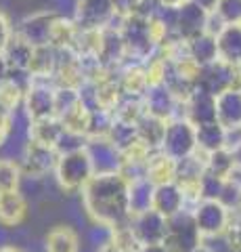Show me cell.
I'll return each instance as SVG.
<instances>
[{"label":"cell","instance_id":"cell-33","mask_svg":"<svg viewBox=\"0 0 241 252\" xmlns=\"http://www.w3.org/2000/svg\"><path fill=\"white\" fill-rule=\"evenodd\" d=\"M105 139L118 149L122 154L124 149H128L132 143L138 141V132H136V124H128V122H120V120H113L109 130H107Z\"/></svg>","mask_w":241,"mask_h":252},{"label":"cell","instance_id":"cell-20","mask_svg":"<svg viewBox=\"0 0 241 252\" xmlns=\"http://www.w3.org/2000/svg\"><path fill=\"white\" fill-rule=\"evenodd\" d=\"M216 122L222 128L241 126V89H227L216 94Z\"/></svg>","mask_w":241,"mask_h":252},{"label":"cell","instance_id":"cell-5","mask_svg":"<svg viewBox=\"0 0 241 252\" xmlns=\"http://www.w3.org/2000/svg\"><path fill=\"white\" fill-rule=\"evenodd\" d=\"M57 158H59V154L55 147L40 145V143H36V141L26 139V143L21 145L19 154H17V162L21 166L23 179L44 181L46 177H53Z\"/></svg>","mask_w":241,"mask_h":252},{"label":"cell","instance_id":"cell-30","mask_svg":"<svg viewBox=\"0 0 241 252\" xmlns=\"http://www.w3.org/2000/svg\"><path fill=\"white\" fill-rule=\"evenodd\" d=\"M59 122L63 124L65 132H72V135L88 139V135H90V122H92V112L80 101V103H78L74 109H69L65 116H61Z\"/></svg>","mask_w":241,"mask_h":252},{"label":"cell","instance_id":"cell-45","mask_svg":"<svg viewBox=\"0 0 241 252\" xmlns=\"http://www.w3.org/2000/svg\"><path fill=\"white\" fill-rule=\"evenodd\" d=\"M224 181H227V183H231L233 187L241 189V166H233L231 172H229V177L224 179Z\"/></svg>","mask_w":241,"mask_h":252},{"label":"cell","instance_id":"cell-27","mask_svg":"<svg viewBox=\"0 0 241 252\" xmlns=\"http://www.w3.org/2000/svg\"><path fill=\"white\" fill-rule=\"evenodd\" d=\"M32 53H34V46L27 44L17 34L11 38V42L6 44L4 51H2L4 59H6V63H9L13 74H27L29 61H32Z\"/></svg>","mask_w":241,"mask_h":252},{"label":"cell","instance_id":"cell-10","mask_svg":"<svg viewBox=\"0 0 241 252\" xmlns=\"http://www.w3.org/2000/svg\"><path fill=\"white\" fill-rule=\"evenodd\" d=\"M239 78H241V67H233L229 63L216 59L214 63L199 69L195 89L216 97V94H220L227 89H239Z\"/></svg>","mask_w":241,"mask_h":252},{"label":"cell","instance_id":"cell-38","mask_svg":"<svg viewBox=\"0 0 241 252\" xmlns=\"http://www.w3.org/2000/svg\"><path fill=\"white\" fill-rule=\"evenodd\" d=\"M109 242L120 252H138V250H141V246H143V244L136 240V235L132 233L128 223L111 227V229H109Z\"/></svg>","mask_w":241,"mask_h":252},{"label":"cell","instance_id":"cell-3","mask_svg":"<svg viewBox=\"0 0 241 252\" xmlns=\"http://www.w3.org/2000/svg\"><path fill=\"white\" fill-rule=\"evenodd\" d=\"M118 30L122 34L124 46H126L128 61L145 63L158 53V46L151 36V21L149 15L136 13L128 17H118Z\"/></svg>","mask_w":241,"mask_h":252},{"label":"cell","instance_id":"cell-2","mask_svg":"<svg viewBox=\"0 0 241 252\" xmlns=\"http://www.w3.org/2000/svg\"><path fill=\"white\" fill-rule=\"evenodd\" d=\"M95 172V164H92L90 154L84 145L80 149H74V152L59 154L53 179L63 193H80V189L88 183Z\"/></svg>","mask_w":241,"mask_h":252},{"label":"cell","instance_id":"cell-6","mask_svg":"<svg viewBox=\"0 0 241 252\" xmlns=\"http://www.w3.org/2000/svg\"><path fill=\"white\" fill-rule=\"evenodd\" d=\"M55 91L57 84L42 78H29L21 99V114L27 120L55 118Z\"/></svg>","mask_w":241,"mask_h":252},{"label":"cell","instance_id":"cell-52","mask_svg":"<svg viewBox=\"0 0 241 252\" xmlns=\"http://www.w3.org/2000/svg\"><path fill=\"white\" fill-rule=\"evenodd\" d=\"M0 252H23L19 246H15V244H2L0 246Z\"/></svg>","mask_w":241,"mask_h":252},{"label":"cell","instance_id":"cell-23","mask_svg":"<svg viewBox=\"0 0 241 252\" xmlns=\"http://www.w3.org/2000/svg\"><path fill=\"white\" fill-rule=\"evenodd\" d=\"M59 61V51L51 44L34 46L32 61H29L27 76L29 78H42V80H53Z\"/></svg>","mask_w":241,"mask_h":252},{"label":"cell","instance_id":"cell-19","mask_svg":"<svg viewBox=\"0 0 241 252\" xmlns=\"http://www.w3.org/2000/svg\"><path fill=\"white\" fill-rule=\"evenodd\" d=\"M86 152L90 154V160L95 164L97 172L120 170V152L105 137H88Z\"/></svg>","mask_w":241,"mask_h":252},{"label":"cell","instance_id":"cell-49","mask_svg":"<svg viewBox=\"0 0 241 252\" xmlns=\"http://www.w3.org/2000/svg\"><path fill=\"white\" fill-rule=\"evenodd\" d=\"M231 156H233V164H235V166H241V145L231 149Z\"/></svg>","mask_w":241,"mask_h":252},{"label":"cell","instance_id":"cell-9","mask_svg":"<svg viewBox=\"0 0 241 252\" xmlns=\"http://www.w3.org/2000/svg\"><path fill=\"white\" fill-rule=\"evenodd\" d=\"M143 105L145 114L160 118L164 122L174 120V118H185V101L178 99L166 84L149 86L143 94Z\"/></svg>","mask_w":241,"mask_h":252},{"label":"cell","instance_id":"cell-1","mask_svg":"<svg viewBox=\"0 0 241 252\" xmlns=\"http://www.w3.org/2000/svg\"><path fill=\"white\" fill-rule=\"evenodd\" d=\"M82 210L92 225H103L107 229L128 223V181L118 170L95 172L90 181L80 189Z\"/></svg>","mask_w":241,"mask_h":252},{"label":"cell","instance_id":"cell-28","mask_svg":"<svg viewBox=\"0 0 241 252\" xmlns=\"http://www.w3.org/2000/svg\"><path fill=\"white\" fill-rule=\"evenodd\" d=\"M187 51H189V57L197 63L199 67L210 65L218 59V49H216V36L214 34H199L191 40H187Z\"/></svg>","mask_w":241,"mask_h":252},{"label":"cell","instance_id":"cell-37","mask_svg":"<svg viewBox=\"0 0 241 252\" xmlns=\"http://www.w3.org/2000/svg\"><path fill=\"white\" fill-rule=\"evenodd\" d=\"M111 2H113L115 17H128V15H136V13L151 17L160 6L155 0H111Z\"/></svg>","mask_w":241,"mask_h":252},{"label":"cell","instance_id":"cell-34","mask_svg":"<svg viewBox=\"0 0 241 252\" xmlns=\"http://www.w3.org/2000/svg\"><path fill=\"white\" fill-rule=\"evenodd\" d=\"M21 181H23V175H21V166L17 158L0 156V193L21 189Z\"/></svg>","mask_w":241,"mask_h":252},{"label":"cell","instance_id":"cell-31","mask_svg":"<svg viewBox=\"0 0 241 252\" xmlns=\"http://www.w3.org/2000/svg\"><path fill=\"white\" fill-rule=\"evenodd\" d=\"M164 128H166V122L160 120V118H153L149 114H145L141 120L136 122V132H138V141L158 152L160 143H161V137H164Z\"/></svg>","mask_w":241,"mask_h":252},{"label":"cell","instance_id":"cell-25","mask_svg":"<svg viewBox=\"0 0 241 252\" xmlns=\"http://www.w3.org/2000/svg\"><path fill=\"white\" fill-rule=\"evenodd\" d=\"M78 36H80V28L76 26V21L65 15H57L51 28L49 44L55 46L57 51H74Z\"/></svg>","mask_w":241,"mask_h":252},{"label":"cell","instance_id":"cell-16","mask_svg":"<svg viewBox=\"0 0 241 252\" xmlns=\"http://www.w3.org/2000/svg\"><path fill=\"white\" fill-rule=\"evenodd\" d=\"M185 118L195 128L216 122V99L214 94L195 89L185 99Z\"/></svg>","mask_w":241,"mask_h":252},{"label":"cell","instance_id":"cell-13","mask_svg":"<svg viewBox=\"0 0 241 252\" xmlns=\"http://www.w3.org/2000/svg\"><path fill=\"white\" fill-rule=\"evenodd\" d=\"M55 17H57V11H53V9L34 11V13L26 15L23 19H19V23L15 26V34L32 46L49 44L51 28H53Z\"/></svg>","mask_w":241,"mask_h":252},{"label":"cell","instance_id":"cell-18","mask_svg":"<svg viewBox=\"0 0 241 252\" xmlns=\"http://www.w3.org/2000/svg\"><path fill=\"white\" fill-rule=\"evenodd\" d=\"M218 59L233 67H241V23H224L216 34Z\"/></svg>","mask_w":241,"mask_h":252},{"label":"cell","instance_id":"cell-22","mask_svg":"<svg viewBox=\"0 0 241 252\" xmlns=\"http://www.w3.org/2000/svg\"><path fill=\"white\" fill-rule=\"evenodd\" d=\"M63 124L59 122V118H42V120H27L26 126V139L36 141L40 145L57 147L59 139L63 137Z\"/></svg>","mask_w":241,"mask_h":252},{"label":"cell","instance_id":"cell-51","mask_svg":"<svg viewBox=\"0 0 241 252\" xmlns=\"http://www.w3.org/2000/svg\"><path fill=\"white\" fill-rule=\"evenodd\" d=\"M191 252H216V250H214L212 246H210V244H208V242H201V244H199V246H195V248H193Z\"/></svg>","mask_w":241,"mask_h":252},{"label":"cell","instance_id":"cell-44","mask_svg":"<svg viewBox=\"0 0 241 252\" xmlns=\"http://www.w3.org/2000/svg\"><path fill=\"white\" fill-rule=\"evenodd\" d=\"M11 67H9V63H6L4 59V55L0 53V84H4L6 80H11Z\"/></svg>","mask_w":241,"mask_h":252},{"label":"cell","instance_id":"cell-47","mask_svg":"<svg viewBox=\"0 0 241 252\" xmlns=\"http://www.w3.org/2000/svg\"><path fill=\"white\" fill-rule=\"evenodd\" d=\"M138 252H168V250H166L164 244H145Z\"/></svg>","mask_w":241,"mask_h":252},{"label":"cell","instance_id":"cell-54","mask_svg":"<svg viewBox=\"0 0 241 252\" xmlns=\"http://www.w3.org/2000/svg\"><path fill=\"white\" fill-rule=\"evenodd\" d=\"M237 11H239V23H241V0H237Z\"/></svg>","mask_w":241,"mask_h":252},{"label":"cell","instance_id":"cell-50","mask_svg":"<svg viewBox=\"0 0 241 252\" xmlns=\"http://www.w3.org/2000/svg\"><path fill=\"white\" fill-rule=\"evenodd\" d=\"M95 252H120V250H118V248H115V246H113V244H111V242H105V244H103V246H99V248H97Z\"/></svg>","mask_w":241,"mask_h":252},{"label":"cell","instance_id":"cell-17","mask_svg":"<svg viewBox=\"0 0 241 252\" xmlns=\"http://www.w3.org/2000/svg\"><path fill=\"white\" fill-rule=\"evenodd\" d=\"M151 208L155 212H160L164 219H172L176 215H181L187 208L185 195L181 191L174 181L172 183H164V185H155L153 187V200H151Z\"/></svg>","mask_w":241,"mask_h":252},{"label":"cell","instance_id":"cell-42","mask_svg":"<svg viewBox=\"0 0 241 252\" xmlns=\"http://www.w3.org/2000/svg\"><path fill=\"white\" fill-rule=\"evenodd\" d=\"M86 238H88L90 246L97 250L99 246H103L105 242H109V229L103 227V225H92L88 229V233H86Z\"/></svg>","mask_w":241,"mask_h":252},{"label":"cell","instance_id":"cell-21","mask_svg":"<svg viewBox=\"0 0 241 252\" xmlns=\"http://www.w3.org/2000/svg\"><path fill=\"white\" fill-rule=\"evenodd\" d=\"M118 84L124 97H143L149 89L145 65L136 61H126L122 67H118Z\"/></svg>","mask_w":241,"mask_h":252},{"label":"cell","instance_id":"cell-39","mask_svg":"<svg viewBox=\"0 0 241 252\" xmlns=\"http://www.w3.org/2000/svg\"><path fill=\"white\" fill-rule=\"evenodd\" d=\"M220 238L231 252H241V212L239 210H231L229 223L224 227Z\"/></svg>","mask_w":241,"mask_h":252},{"label":"cell","instance_id":"cell-14","mask_svg":"<svg viewBox=\"0 0 241 252\" xmlns=\"http://www.w3.org/2000/svg\"><path fill=\"white\" fill-rule=\"evenodd\" d=\"M128 225L143 246L145 244H161L168 231V219H164L153 208L138 212V215H132L128 219Z\"/></svg>","mask_w":241,"mask_h":252},{"label":"cell","instance_id":"cell-4","mask_svg":"<svg viewBox=\"0 0 241 252\" xmlns=\"http://www.w3.org/2000/svg\"><path fill=\"white\" fill-rule=\"evenodd\" d=\"M160 152L181 162L197 152V128L187 118H174L166 122L164 137L160 143Z\"/></svg>","mask_w":241,"mask_h":252},{"label":"cell","instance_id":"cell-48","mask_svg":"<svg viewBox=\"0 0 241 252\" xmlns=\"http://www.w3.org/2000/svg\"><path fill=\"white\" fill-rule=\"evenodd\" d=\"M155 2L160 6H164V9H176V6H181L187 0H155Z\"/></svg>","mask_w":241,"mask_h":252},{"label":"cell","instance_id":"cell-11","mask_svg":"<svg viewBox=\"0 0 241 252\" xmlns=\"http://www.w3.org/2000/svg\"><path fill=\"white\" fill-rule=\"evenodd\" d=\"M72 19L80 30H103L115 21L111 0H76Z\"/></svg>","mask_w":241,"mask_h":252},{"label":"cell","instance_id":"cell-8","mask_svg":"<svg viewBox=\"0 0 241 252\" xmlns=\"http://www.w3.org/2000/svg\"><path fill=\"white\" fill-rule=\"evenodd\" d=\"M204 242L195 229L191 219V210H183L181 215L168 219V231L164 238V246L168 252H191L195 246Z\"/></svg>","mask_w":241,"mask_h":252},{"label":"cell","instance_id":"cell-53","mask_svg":"<svg viewBox=\"0 0 241 252\" xmlns=\"http://www.w3.org/2000/svg\"><path fill=\"white\" fill-rule=\"evenodd\" d=\"M9 137H11L9 130H2V128H0V149L4 147V143H6V139H9Z\"/></svg>","mask_w":241,"mask_h":252},{"label":"cell","instance_id":"cell-15","mask_svg":"<svg viewBox=\"0 0 241 252\" xmlns=\"http://www.w3.org/2000/svg\"><path fill=\"white\" fill-rule=\"evenodd\" d=\"M29 212L27 198L21 189L0 193V227L2 229H17L26 223Z\"/></svg>","mask_w":241,"mask_h":252},{"label":"cell","instance_id":"cell-56","mask_svg":"<svg viewBox=\"0 0 241 252\" xmlns=\"http://www.w3.org/2000/svg\"><path fill=\"white\" fill-rule=\"evenodd\" d=\"M239 89H241V78H239Z\"/></svg>","mask_w":241,"mask_h":252},{"label":"cell","instance_id":"cell-7","mask_svg":"<svg viewBox=\"0 0 241 252\" xmlns=\"http://www.w3.org/2000/svg\"><path fill=\"white\" fill-rule=\"evenodd\" d=\"M189 210H191L193 223H195V229L204 242L220 238L224 227L229 223V217H231V208L224 206V204L216 198L199 200L195 206Z\"/></svg>","mask_w":241,"mask_h":252},{"label":"cell","instance_id":"cell-55","mask_svg":"<svg viewBox=\"0 0 241 252\" xmlns=\"http://www.w3.org/2000/svg\"><path fill=\"white\" fill-rule=\"evenodd\" d=\"M237 210L241 212V193H239V204H237Z\"/></svg>","mask_w":241,"mask_h":252},{"label":"cell","instance_id":"cell-36","mask_svg":"<svg viewBox=\"0 0 241 252\" xmlns=\"http://www.w3.org/2000/svg\"><path fill=\"white\" fill-rule=\"evenodd\" d=\"M111 116H113V120L128 122V124H136V122L145 116L143 97H122L120 103L113 107Z\"/></svg>","mask_w":241,"mask_h":252},{"label":"cell","instance_id":"cell-35","mask_svg":"<svg viewBox=\"0 0 241 252\" xmlns=\"http://www.w3.org/2000/svg\"><path fill=\"white\" fill-rule=\"evenodd\" d=\"M224 147V128L218 122L206 124L197 128V149L201 154H210Z\"/></svg>","mask_w":241,"mask_h":252},{"label":"cell","instance_id":"cell-46","mask_svg":"<svg viewBox=\"0 0 241 252\" xmlns=\"http://www.w3.org/2000/svg\"><path fill=\"white\" fill-rule=\"evenodd\" d=\"M191 2L201 6V9L208 11V13H212V11H216V6H218L220 0H191Z\"/></svg>","mask_w":241,"mask_h":252},{"label":"cell","instance_id":"cell-41","mask_svg":"<svg viewBox=\"0 0 241 252\" xmlns=\"http://www.w3.org/2000/svg\"><path fill=\"white\" fill-rule=\"evenodd\" d=\"M13 36H15V26L11 23L9 15L0 9V53L4 51V46L11 42Z\"/></svg>","mask_w":241,"mask_h":252},{"label":"cell","instance_id":"cell-12","mask_svg":"<svg viewBox=\"0 0 241 252\" xmlns=\"http://www.w3.org/2000/svg\"><path fill=\"white\" fill-rule=\"evenodd\" d=\"M208 11H204L201 6L193 4L191 0H187L181 6L172 9V32L174 36H178L181 40H191L199 34L206 32L208 23Z\"/></svg>","mask_w":241,"mask_h":252},{"label":"cell","instance_id":"cell-43","mask_svg":"<svg viewBox=\"0 0 241 252\" xmlns=\"http://www.w3.org/2000/svg\"><path fill=\"white\" fill-rule=\"evenodd\" d=\"M237 145H241V126H235V128H224V147L235 149Z\"/></svg>","mask_w":241,"mask_h":252},{"label":"cell","instance_id":"cell-29","mask_svg":"<svg viewBox=\"0 0 241 252\" xmlns=\"http://www.w3.org/2000/svg\"><path fill=\"white\" fill-rule=\"evenodd\" d=\"M153 187L155 185L149 183L145 177L128 181V212H130V217L151 208Z\"/></svg>","mask_w":241,"mask_h":252},{"label":"cell","instance_id":"cell-26","mask_svg":"<svg viewBox=\"0 0 241 252\" xmlns=\"http://www.w3.org/2000/svg\"><path fill=\"white\" fill-rule=\"evenodd\" d=\"M44 252H80V235L72 225H55L44 238Z\"/></svg>","mask_w":241,"mask_h":252},{"label":"cell","instance_id":"cell-32","mask_svg":"<svg viewBox=\"0 0 241 252\" xmlns=\"http://www.w3.org/2000/svg\"><path fill=\"white\" fill-rule=\"evenodd\" d=\"M204 166H206V177L224 181L235 164H233V156L229 149L220 147V149H216V152L204 154Z\"/></svg>","mask_w":241,"mask_h":252},{"label":"cell","instance_id":"cell-24","mask_svg":"<svg viewBox=\"0 0 241 252\" xmlns=\"http://www.w3.org/2000/svg\"><path fill=\"white\" fill-rule=\"evenodd\" d=\"M176 177V162L172 158H168L166 154L151 152V156L145 162V179L153 185H164V183H172Z\"/></svg>","mask_w":241,"mask_h":252},{"label":"cell","instance_id":"cell-40","mask_svg":"<svg viewBox=\"0 0 241 252\" xmlns=\"http://www.w3.org/2000/svg\"><path fill=\"white\" fill-rule=\"evenodd\" d=\"M78 103H80V91L57 86V91H55V118L65 116L69 109H74Z\"/></svg>","mask_w":241,"mask_h":252}]
</instances>
